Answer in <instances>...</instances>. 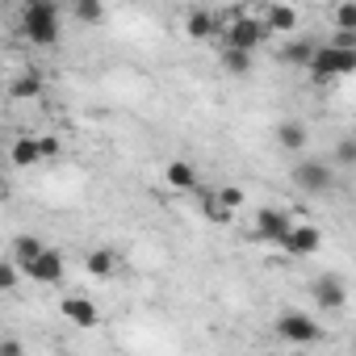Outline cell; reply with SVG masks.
Masks as SVG:
<instances>
[{
  "label": "cell",
  "mask_w": 356,
  "mask_h": 356,
  "mask_svg": "<svg viewBox=\"0 0 356 356\" xmlns=\"http://www.w3.org/2000/svg\"><path fill=\"white\" fill-rule=\"evenodd\" d=\"M88 273L92 277H113V268H118V252H109V248H97V252H88Z\"/></svg>",
  "instance_id": "20"
},
{
  "label": "cell",
  "mask_w": 356,
  "mask_h": 356,
  "mask_svg": "<svg viewBox=\"0 0 356 356\" xmlns=\"http://www.w3.org/2000/svg\"><path fill=\"white\" fill-rule=\"evenodd\" d=\"M277 143H281L285 151H293V155H302V151H306V143H310V134H306V126H302V122H293V118H285V122L277 126Z\"/></svg>",
  "instance_id": "15"
},
{
  "label": "cell",
  "mask_w": 356,
  "mask_h": 356,
  "mask_svg": "<svg viewBox=\"0 0 356 356\" xmlns=\"http://www.w3.org/2000/svg\"><path fill=\"white\" fill-rule=\"evenodd\" d=\"M72 22H80V26H101V22H105V0H72Z\"/></svg>",
  "instance_id": "17"
},
{
  "label": "cell",
  "mask_w": 356,
  "mask_h": 356,
  "mask_svg": "<svg viewBox=\"0 0 356 356\" xmlns=\"http://www.w3.org/2000/svg\"><path fill=\"white\" fill-rule=\"evenodd\" d=\"M277 335L289 339V343H318L323 327L310 314H302V310H285V314H277Z\"/></svg>",
  "instance_id": "5"
},
{
  "label": "cell",
  "mask_w": 356,
  "mask_h": 356,
  "mask_svg": "<svg viewBox=\"0 0 356 356\" xmlns=\"http://www.w3.org/2000/svg\"><path fill=\"white\" fill-rule=\"evenodd\" d=\"M293 231V218L285 214V210H260L256 218H252V235L260 239V243H277L281 248V239Z\"/></svg>",
  "instance_id": "7"
},
{
  "label": "cell",
  "mask_w": 356,
  "mask_h": 356,
  "mask_svg": "<svg viewBox=\"0 0 356 356\" xmlns=\"http://www.w3.org/2000/svg\"><path fill=\"white\" fill-rule=\"evenodd\" d=\"M264 26L273 34H293L298 30V9L285 5V0H268V5H264Z\"/></svg>",
  "instance_id": "12"
},
{
  "label": "cell",
  "mask_w": 356,
  "mask_h": 356,
  "mask_svg": "<svg viewBox=\"0 0 356 356\" xmlns=\"http://www.w3.org/2000/svg\"><path fill=\"white\" fill-rule=\"evenodd\" d=\"M227 22V47H239V51H256L264 42V34H273L264 26V17H248V13H235V17H222Z\"/></svg>",
  "instance_id": "4"
},
{
  "label": "cell",
  "mask_w": 356,
  "mask_h": 356,
  "mask_svg": "<svg viewBox=\"0 0 356 356\" xmlns=\"http://www.w3.org/2000/svg\"><path fill=\"white\" fill-rule=\"evenodd\" d=\"M214 193H218V202H222V206H227L231 214H235V210L243 206V189H235V185H222V189H214Z\"/></svg>",
  "instance_id": "25"
},
{
  "label": "cell",
  "mask_w": 356,
  "mask_h": 356,
  "mask_svg": "<svg viewBox=\"0 0 356 356\" xmlns=\"http://www.w3.org/2000/svg\"><path fill=\"white\" fill-rule=\"evenodd\" d=\"M0 356H22V343H13V339H5V343H0Z\"/></svg>",
  "instance_id": "27"
},
{
  "label": "cell",
  "mask_w": 356,
  "mask_h": 356,
  "mask_svg": "<svg viewBox=\"0 0 356 356\" xmlns=\"http://www.w3.org/2000/svg\"><path fill=\"white\" fill-rule=\"evenodd\" d=\"M293 185H298L306 197L331 193V185H335L331 163H323V159H298V163H293Z\"/></svg>",
  "instance_id": "3"
},
{
  "label": "cell",
  "mask_w": 356,
  "mask_h": 356,
  "mask_svg": "<svg viewBox=\"0 0 356 356\" xmlns=\"http://www.w3.org/2000/svg\"><path fill=\"white\" fill-rule=\"evenodd\" d=\"M9 159H13V168H34V163L47 159V155H42V143L26 134V138H17V143L9 147Z\"/></svg>",
  "instance_id": "16"
},
{
  "label": "cell",
  "mask_w": 356,
  "mask_h": 356,
  "mask_svg": "<svg viewBox=\"0 0 356 356\" xmlns=\"http://www.w3.org/2000/svg\"><path fill=\"white\" fill-rule=\"evenodd\" d=\"M318 243H323V235H318L310 222H293V231L281 239V252H285L289 260H302V256H314Z\"/></svg>",
  "instance_id": "8"
},
{
  "label": "cell",
  "mask_w": 356,
  "mask_h": 356,
  "mask_svg": "<svg viewBox=\"0 0 356 356\" xmlns=\"http://www.w3.org/2000/svg\"><path fill=\"white\" fill-rule=\"evenodd\" d=\"M352 72H356V47L352 42H331V47L314 51V63H310L314 84H335V80H343Z\"/></svg>",
  "instance_id": "2"
},
{
  "label": "cell",
  "mask_w": 356,
  "mask_h": 356,
  "mask_svg": "<svg viewBox=\"0 0 356 356\" xmlns=\"http://www.w3.org/2000/svg\"><path fill=\"white\" fill-rule=\"evenodd\" d=\"M331 22H335L339 34H356V0H339L331 9Z\"/></svg>",
  "instance_id": "21"
},
{
  "label": "cell",
  "mask_w": 356,
  "mask_h": 356,
  "mask_svg": "<svg viewBox=\"0 0 356 356\" xmlns=\"http://www.w3.org/2000/svg\"><path fill=\"white\" fill-rule=\"evenodd\" d=\"M26 268V277L30 281H38V285H59L63 281V273H67V264H63V252H55V248H42L30 264H22Z\"/></svg>",
  "instance_id": "6"
},
{
  "label": "cell",
  "mask_w": 356,
  "mask_h": 356,
  "mask_svg": "<svg viewBox=\"0 0 356 356\" xmlns=\"http://www.w3.org/2000/svg\"><path fill=\"white\" fill-rule=\"evenodd\" d=\"M222 72H231V76H248V72H252V51L222 47Z\"/></svg>",
  "instance_id": "19"
},
{
  "label": "cell",
  "mask_w": 356,
  "mask_h": 356,
  "mask_svg": "<svg viewBox=\"0 0 356 356\" xmlns=\"http://www.w3.org/2000/svg\"><path fill=\"white\" fill-rule=\"evenodd\" d=\"M335 168H356V138H343V143H335Z\"/></svg>",
  "instance_id": "24"
},
{
  "label": "cell",
  "mask_w": 356,
  "mask_h": 356,
  "mask_svg": "<svg viewBox=\"0 0 356 356\" xmlns=\"http://www.w3.org/2000/svg\"><path fill=\"white\" fill-rule=\"evenodd\" d=\"M22 5H26V0H22Z\"/></svg>",
  "instance_id": "28"
},
{
  "label": "cell",
  "mask_w": 356,
  "mask_h": 356,
  "mask_svg": "<svg viewBox=\"0 0 356 356\" xmlns=\"http://www.w3.org/2000/svg\"><path fill=\"white\" fill-rule=\"evenodd\" d=\"M59 310H63V318H67V323H76V327H84V331L101 323V310H97L88 298H63V306H59Z\"/></svg>",
  "instance_id": "13"
},
{
  "label": "cell",
  "mask_w": 356,
  "mask_h": 356,
  "mask_svg": "<svg viewBox=\"0 0 356 356\" xmlns=\"http://www.w3.org/2000/svg\"><path fill=\"white\" fill-rule=\"evenodd\" d=\"M314 51H318V47H314L310 38H293V42H285V47H281V55H277V59H281L285 67H310V63H314Z\"/></svg>",
  "instance_id": "14"
},
{
  "label": "cell",
  "mask_w": 356,
  "mask_h": 356,
  "mask_svg": "<svg viewBox=\"0 0 356 356\" xmlns=\"http://www.w3.org/2000/svg\"><path fill=\"white\" fill-rule=\"evenodd\" d=\"M22 34L34 47H55L59 42V5H55V0H26V9H22Z\"/></svg>",
  "instance_id": "1"
},
{
  "label": "cell",
  "mask_w": 356,
  "mask_h": 356,
  "mask_svg": "<svg viewBox=\"0 0 356 356\" xmlns=\"http://www.w3.org/2000/svg\"><path fill=\"white\" fill-rule=\"evenodd\" d=\"M218 30H227V22H222V17H214L210 9H193V13L185 17V34H189L193 42H206V38H214Z\"/></svg>",
  "instance_id": "10"
},
{
  "label": "cell",
  "mask_w": 356,
  "mask_h": 356,
  "mask_svg": "<svg viewBox=\"0 0 356 356\" xmlns=\"http://www.w3.org/2000/svg\"><path fill=\"white\" fill-rule=\"evenodd\" d=\"M163 181H168L172 193H197V189H202V176H197V168H193L189 159H172V163L163 168Z\"/></svg>",
  "instance_id": "9"
},
{
  "label": "cell",
  "mask_w": 356,
  "mask_h": 356,
  "mask_svg": "<svg viewBox=\"0 0 356 356\" xmlns=\"http://www.w3.org/2000/svg\"><path fill=\"white\" fill-rule=\"evenodd\" d=\"M9 92H13L17 101H30V97L42 92V76H38V72H26V76H17V80L9 84Z\"/></svg>",
  "instance_id": "22"
},
{
  "label": "cell",
  "mask_w": 356,
  "mask_h": 356,
  "mask_svg": "<svg viewBox=\"0 0 356 356\" xmlns=\"http://www.w3.org/2000/svg\"><path fill=\"white\" fill-rule=\"evenodd\" d=\"M42 248H47L42 239H34V235H17V239H13V260H17V264H30Z\"/></svg>",
  "instance_id": "23"
},
{
  "label": "cell",
  "mask_w": 356,
  "mask_h": 356,
  "mask_svg": "<svg viewBox=\"0 0 356 356\" xmlns=\"http://www.w3.org/2000/svg\"><path fill=\"white\" fill-rule=\"evenodd\" d=\"M310 293H314V302H318L323 310H339V306L348 302L343 281H339V277H331V273H327V277H318V281L310 285Z\"/></svg>",
  "instance_id": "11"
},
{
  "label": "cell",
  "mask_w": 356,
  "mask_h": 356,
  "mask_svg": "<svg viewBox=\"0 0 356 356\" xmlns=\"http://www.w3.org/2000/svg\"><path fill=\"white\" fill-rule=\"evenodd\" d=\"M197 193H202V214H206L210 222H218V227H227V222L235 218V214H231V210H227V206L218 202V193H214V189H197Z\"/></svg>",
  "instance_id": "18"
},
{
  "label": "cell",
  "mask_w": 356,
  "mask_h": 356,
  "mask_svg": "<svg viewBox=\"0 0 356 356\" xmlns=\"http://www.w3.org/2000/svg\"><path fill=\"white\" fill-rule=\"evenodd\" d=\"M38 143H42V155H47V159H51V155H59V151H63V143H59V138H55V134H47V138H38Z\"/></svg>",
  "instance_id": "26"
}]
</instances>
